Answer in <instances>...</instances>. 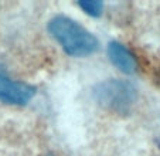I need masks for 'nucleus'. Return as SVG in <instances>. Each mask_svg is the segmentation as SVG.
I'll use <instances>...</instances> for the list:
<instances>
[{
	"label": "nucleus",
	"mask_w": 160,
	"mask_h": 156,
	"mask_svg": "<svg viewBox=\"0 0 160 156\" xmlns=\"http://www.w3.org/2000/svg\"><path fill=\"white\" fill-rule=\"evenodd\" d=\"M48 31L61 44L67 54L74 57L89 55L98 48V40L95 36L65 16H57L52 18L48 24Z\"/></svg>",
	"instance_id": "obj_1"
},
{
	"label": "nucleus",
	"mask_w": 160,
	"mask_h": 156,
	"mask_svg": "<svg viewBox=\"0 0 160 156\" xmlns=\"http://www.w3.org/2000/svg\"><path fill=\"white\" fill-rule=\"evenodd\" d=\"M94 98L102 108L115 114H128L136 101V88L130 82L108 80L94 88Z\"/></svg>",
	"instance_id": "obj_2"
},
{
	"label": "nucleus",
	"mask_w": 160,
	"mask_h": 156,
	"mask_svg": "<svg viewBox=\"0 0 160 156\" xmlns=\"http://www.w3.org/2000/svg\"><path fill=\"white\" fill-rule=\"evenodd\" d=\"M34 94H36V88L33 85L12 80L0 67V101L23 105L33 98Z\"/></svg>",
	"instance_id": "obj_3"
},
{
	"label": "nucleus",
	"mask_w": 160,
	"mask_h": 156,
	"mask_svg": "<svg viewBox=\"0 0 160 156\" xmlns=\"http://www.w3.org/2000/svg\"><path fill=\"white\" fill-rule=\"evenodd\" d=\"M108 55L112 64H115L125 74H133L136 71V60L135 55L118 41H112L108 45Z\"/></svg>",
	"instance_id": "obj_4"
},
{
	"label": "nucleus",
	"mask_w": 160,
	"mask_h": 156,
	"mask_svg": "<svg viewBox=\"0 0 160 156\" xmlns=\"http://www.w3.org/2000/svg\"><path fill=\"white\" fill-rule=\"evenodd\" d=\"M78 6L87 14L94 16V17H98L102 13V9H103L102 2H99V0H81L78 3Z\"/></svg>",
	"instance_id": "obj_5"
}]
</instances>
